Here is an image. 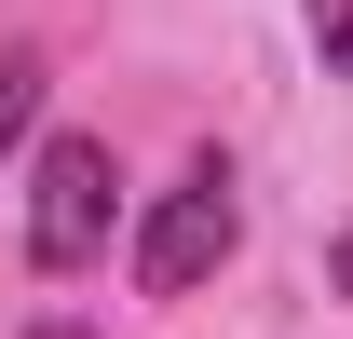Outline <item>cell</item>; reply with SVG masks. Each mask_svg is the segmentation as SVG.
Wrapping results in <instances>:
<instances>
[{
    "label": "cell",
    "instance_id": "obj_1",
    "mask_svg": "<svg viewBox=\"0 0 353 339\" xmlns=\"http://www.w3.org/2000/svg\"><path fill=\"white\" fill-rule=\"evenodd\" d=\"M109 217H123L109 136H54L41 176H28V258H41V271H95V258H109Z\"/></svg>",
    "mask_w": 353,
    "mask_h": 339
},
{
    "label": "cell",
    "instance_id": "obj_2",
    "mask_svg": "<svg viewBox=\"0 0 353 339\" xmlns=\"http://www.w3.org/2000/svg\"><path fill=\"white\" fill-rule=\"evenodd\" d=\"M231 231H245V204H231V163L204 150V163L150 204V231H136V285H150V298H190V285L231 258Z\"/></svg>",
    "mask_w": 353,
    "mask_h": 339
},
{
    "label": "cell",
    "instance_id": "obj_3",
    "mask_svg": "<svg viewBox=\"0 0 353 339\" xmlns=\"http://www.w3.org/2000/svg\"><path fill=\"white\" fill-rule=\"evenodd\" d=\"M28 123H41V68H28V54H0V150H14Z\"/></svg>",
    "mask_w": 353,
    "mask_h": 339
},
{
    "label": "cell",
    "instance_id": "obj_4",
    "mask_svg": "<svg viewBox=\"0 0 353 339\" xmlns=\"http://www.w3.org/2000/svg\"><path fill=\"white\" fill-rule=\"evenodd\" d=\"M312 54H326V82H353V0H312Z\"/></svg>",
    "mask_w": 353,
    "mask_h": 339
},
{
    "label": "cell",
    "instance_id": "obj_5",
    "mask_svg": "<svg viewBox=\"0 0 353 339\" xmlns=\"http://www.w3.org/2000/svg\"><path fill=\"white\" fill-rule=\"evenodd\" d=\"M326 271H340V298H353V231H340V258H326Z\"/></svg>",
    "mask_w": 353,
    "mask_h": 339
},
{
    "label": "cell",
    "instance_id": "obj_6",
    "mask_svg": "<svg viewBox=\"0 0 353 339\" xmlns=\"http://www.w3.org/2000/svg\"><path fill=\"white\" fill-rule=\"evenodd\" d=\"M28 339H82V326H28Z\"/></svg>",
    "mask_w": 353,
    "mask_h": 339
}]
</instances>
